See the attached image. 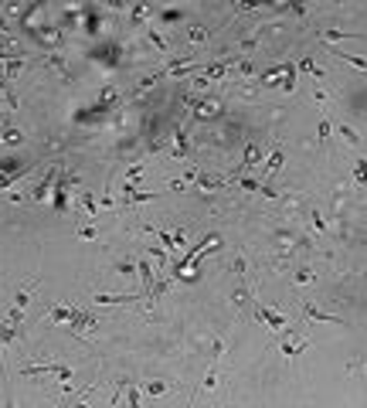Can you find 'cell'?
Instances as JSON below:
<instances>
[{
  "mask_svg": "<svg viewBox=\"0 0 367 408\" xmlns=\"http://www.w3.org/2000/svg\"><path fill=\"white\" fill-rule=\"evenodd\" d=\"M306 347H309V340H303V344H296V347H292L289 340H286V344H282V354H286V357H292V354H303Z\"/></svg>",
  "mask_w": 367,
  "mask_h": 408,
  "instance_id": "21",
  "label": "cell"
},
{
  "mask_svg": "<svg viewBox=\"0 0 367 408\" xmlns=\"http://www.w3.org/2000/svg\"><path fill=\"white\" fill-rule=\"evenodd\" d=\"M320 38H323V41H340V38H361V41H367L364 34H354V31H337V27H327V31H320Z\"/></svg>",
  "mask_w": 367,
  "mask_h": 408,
  "instance_id": "6",
  "label": "cell"
},
{
  "mask_svg": "<svg viewBox=\"0 0 367 408\" xmlns=\"http://www.w3.org/2000/svg\"><path fill=\"white\" fill-rule=\"evenodd\" d=\"M20 374H58L65 385H72V368H65V364H55V361H48V364H31V368H20Z\"/></svg>",
  "mask_w": 367,
  "mask_h": 408,
  "instance_id": "1",
  "label": "cell"
},
{
  "mask_svg": "<svg viewBox=\"0 0 367 408\" xmlns=\"http://www.w3.org/2000/svg\"><path fill=\"white\" fill-rule=\"evenodd\" d=\"M201 187H204V191H218V187H225V180H218V177L201 174Z\"/></svg>",
  "mask_w": 367,
  "mask_h": 408,
  "instance_id": "17",
  "label": "cell"
},
{
  "mask_svg": "<svg viewBox=\"0 0 367 408\" xmlns=\"http://www.w3.org/2000/svg\"><path fill=\"white\" fill-rule=\"evenodd\" d=\"M214 385H218V371H214V368H208V374H204V381H201V388H204V391H211Z\"/></svg>",
  "mask_w": 367,
  "mask_h": 408,
  "instance_id": "24",
  "label": "cell"
},
{
  "mask_svg": "<svg viewBox=\"0 0 367 408\" xmlns=\"http://www.w3.org/2000/svg\"><path fill=\"white\" fill-rule=\"evenodd\" d=\"M180 245H187V232H180V228H177V232H174V249H180Z\"/></svg>",
  "mask_w": 367,
  "mask_h": 408,
  "instance_id": "28",
  "label": "cell"
},
{
  "mask_svg": "<svg viewBox=\"0 0 367 408\" xmlns=\"http://www.w3.org/2000/svg\"><path fill=\"white\" fill-rule=\"evenodd\" d=\"M330 55L340 61H347V65H354V68H361V72H367V58H357V55H344V51H337V48H330Z\"/></svg>",
  "mask_w": 367,
  "mask_h": 408,
  "instance_id": "7",
  "label": "cell"
},
{
  "mask_svg": "<svg viewBox=\"0 0 367 408\" xmlns=\"http://www.w3.org/2000/svg\"><path fill=\"white\" fill-rule=\"evenodd\" d=\"M150 41H153V44H156V48H160V51H163V55L170 51V48H167V41H163V34H160L156 27H150Z\"/></svg>",
  "mask_w": 367,
  "mask_h": 408,
  "instance_id": "22",
  "label": "cell"
},
{
  "mask_svg": "<svg viewBox=\"0 0 367 408\" xmlns=\"http://www.w3.org/2000/svg\"><path fill=\"white\" fill-rule=\"evenodd\" d=\"M262 167H265V174H275V170L282 167V146H275V150L269 153V160H265Z\"/></svg>",
  "mask_w": 367,
  "mask_h": 408,
  "instance_id": "9",
  "label": "cell"
},
{
  "mask_svg": "<svg viewBox=\"0 0 367 408\" xmlns=\"http://www.w3.org/2000/svg\"><path fill=\"white\" fill-rule=\"evenodd\" d=\"M187 41H191V44H201V41H208V31L197 24V27H191V31H187Z\"/></svg>",
  "mask_w": 367,
  "mask_h": 408,
  "instance_id": "14",
  "label": "cell"
},
{
  "mask_svg": "<svg viewBox=\"0 0 367 408\" xmlns=\"http://www.w3.org/2000/svg\"><path fill=\"white\" fill-rule=\"evenodd\" d=\"M116 275H122V279L136 275V262H133V259H129V262H116Z\"/></svg>",
  "mask_w": 367,
  "mask_h": 408,
  "instance_id": "13",
  "label": "cell"
},
{
  "mask_svg": "<svg viewBox=\"0 0 367 408\" xmlns=\"http://www.w3.org/2000/svg\"><path fill=\"white\" fill-rule=\"evenodd\" d=\"M20 68H24V58H10V65H7V72H3V78H7V82H10V78L17 75Z\"/></svg>",
  "mask_w": 367,
  "mask_h": 408,
  "instance_id": "19",
  "label": "cell"
},
{
  "mask_svg": "<svg viewBox=\"0 0 367 408\" xmlns=\"http://www.w3.org/2000/svg\"><path fill=\"white\" fill-rule=\"evenodd\" d=\"M337 133L344 136V139H347L350 146H357V143H361V136H357V130H354V126H347V123H344V126H337Z\"/></svg>",
  "mask_w": 367,
  "mask_h": 408,
  "instance_id": "10",
  "label": "cell"
},
{
  "mask_svg": "<svg viewBox=\"0 0 367 408\" xmlns=\"http://www.w3.org/2000/svg\"><path fill=\"white\" fill-rule=\"evenodd\" d=\"M309 218H313V228H316V232H327V228H330V225H327V218H323L320 211H313Z\"/></svg>",
  "mask_w": 367,
  "mask_h": 408,
  "instance_id": "25",
  "label": "cell"
},
{
  "mask_svg": "<svg viewBox=\"0 0 367 408\" xmlns=\"http://www.w3.org/2000/svg\"><path fill=\"white\" fill-rule=\"evenodd\" d=\"M78 201H82V204H85V211H89V218H99V208H96V197L89 194V191H82V194H78Z\"/></svg>",
  "mask_w": 367,
  "mask_h": 408,
  "instance_id": "11",
  "label": "cell"
},
{
  "mask_svg": "<svg viewBox=\"0 0 367 408\" xmlns=\"http://www.w3.org/2000/svg\"><path fill=\"white\" fill-rule=\"evenodd\" d=\"M3 143L17 146V143H24V133H20V130H3Z\"/></svg>",
  "mask_w": 367,
  "mask_h": 408,
  "instance_id": "18",
  "label": "cell"
},
{
  "mask_svg": "<svg viewBox=\"0 0 367 408\" xmlns=\"http://www.w3.org/2000/svg\"><path fill=\"white\" fill-rule=\"evenodd\" d=\"M292 279H296V282H313L316 275H313L309 269H296V275H292Z\"/></svg>",
  "mask_w": 367,
  "mask_h": 408,
  "instance_id": "27",
  "label": "cell"
},
{
  "mask_svg": "<svg viewBox=\"0 0 367 408\" xmlns=\"http://www.w3.org/2000/svg\"><path fill=\"white\" fill-rule=\"evenodd\" d=\"M320 139H330V119H320Z\"/></svg>",
  "mask_w": 367,
  "mask_h": 408,
  "instance_id": "31",
  "label": "cell"
},
{
  "mask_svg": "<svg viewBox=\"0 0 367 408\" xmlns=\"http://www.w3.org/2000/svg\"><path fill=\"white\" fill-rule=\"evenodd\" d=\"M238 187H245V191H255V194H262V191H265V187H262V184H255L251 177H238Z\"/></svg>",
  "mask_w": 367,
  "mask_h": 408,
  "instance_id": "20",
  "label": "cell"
},
{
  "mask_svg": "<svg viewBox=\"0 0 367 408\" xmlns=\"http://www.w3.org/2000/svg\"><path fill=\"white\" fill-rule=\"evenodd\" d=\"M255 316H258V320H262L269 330H282V327H289V323H286V316H282V313H275L272 306H258V310H255Z\"/></svg>",
  "mask_w": 367,
  "mask_h": 408,
  "instance_id": "3",
  "label": "cell"
},
{
  "mask_svg": "<svg viewBox=\"0 0 367 408\" xmlns=\"http://www.w3.org/2000/svg\"><path fill=\"white\" fill-rule=\"evenodd\" d=\"M96 225H82V228H78V238H85V242H92V238H96Z\"/></svg>",
  "mask_w": 367,
  "mask_h": 408,
  "instance_id": "26",
  "label": "cell"
},
{
  "mask_svg": "<svg viewBox=\"0 0 367 408\" xmlns=\"http://www.w3.org/2000/svg\"><path fill=\"white\" fill-rule=\"evenodd\" d=\"M99 306H116V303H133V299H139V292H122V296H109V292H96L92 296Z\"/></svg>",
  "mask_w": 367,
  "mask_h": 408,
  "instance_id": "5",
  "label": "cell"
},
{
  "mask_svg": "<svg viewBox=\"0 0 367 408\" xmlns=\"http://www.w3.org/2000/svg\"><path fill=\"white\" fill-rule=\"evenodd\" d=\"M150 17V7H133V20H143Z\"/></svg>",
  "mask_w": 367,
  "mask_h": 408,
  "instance_id": "30",
  "label": "cell"
},
{
  "mask_svg": "<svg viewBox=\"0 0 367 408\" xmlns=\"http://www.w3.org/2000/svg\"><path fill=\"white\" fill-rule=\"evenodd\" d=\"M354 180L357 184H367V160H357L354 163Z\"/></svg>",
  "mask_w": 367,
  "mask_h": 408,
  "instance_id": "16",
  "label": "cell"
},
{
  "mask_svg": "<svg viewBox=\"0 0 367 408\" xmlns=\"http://www.w3.org/2000/svg\"><path fill=\"white\" fill-rule=\"evenodd\" d=\"M313 99H316V102H320V106H323V102H327V92H323V89H320V85H316V89H313Z\"/></svg>",
  "mask_w": 367,
  "mask_h": 408,
  "instance_id": "32",
  "label": "cell"
},
{
  "mask_svg": "<svg viewBox=\"0 0 367 408\" xmlns=\"http://www.w3.org/2000/svg\"><path fill=\"white\" fill-rule=\"evenodd\" d=\"M78 306H68V303H55V306H48V313H44V320L48 323H72L75 320Z\"/></svg>",
  "mask_w": 367,
  "mask_h": 408,
  "instance_id": "2",
  "label": "cell"
},
{
  "mask_svg": "<svg viewBox=\"0 0 367 408\" xmlns=\"http://www.w3.org/2000/svg\"><path fill=\"white\" fill-rule=\"evenodd\" d=\"M150 255L156 259V266H163V262H167V252H163V249H156V245L150 249Z\"/></svg>",
  "mask_w": 367,
  "mask_h": 408,
  "instance_id": "29",
  "label": "cell"
},
{
  "mask_svg": "<svg viewBox=\"0 0 367 408\" xmlns=\"http://www.w3.org/2000/svg\"><path fill=\"white\" fill-rule=\"evenodd\" d=\"M48 61H51V65L61 72V78H65V82H72V75H68V65H65V58H61V55H48Z\"/></svg>",
  "mask_w": 367,
  "mask_h": 408,
  "instance_id": "12",
  "label": "cell"
},
{
  "mask_svg": "<svg viewBox=\"0 0 367 408\" xmlns=\"http://www.w3.org/2000/svg\"><path fill=\"white\" fill-rule=\"evenodd\" d=\"M299 306H303V313H306L309 320H316V323H333V327H344V320H337V316H330L327 310H320V306H313L309 299H303Z\"/></svg>",
  "mask_w": 367,
  "mask_h": 408,
  "instance_id": "4",
  "label": "cell"
},
{
  "mask_svg": "<svg viewBox=\"0 0 367 408\" xmlns=\"http://www.w3.org/2000/svg\"><path fill=\"white\" fill-rule=\"evenodd\" d=\"M258 163V150L255 146H245V160H242V167H255Z\"/></svg>",
  "mask_w": 367,
  "mask_h": 408,
  "instance_id": "23",
  "label": "cell"
},
{
  "mask_svg": "<svg viewBox=\"0 0 367 408\" xmlns=\"http://www.w3.org/2000/svg\"><path fill=\"white\" fill-rule=\"evenodd\" d=\"M174 143H177V150H174L177 156H187V153H191V143H187V136H184L180 126H174Z\"/></svg>",
  "mask_w": 367,
  "mask_h": 408,
  "instance_id": "8",
  "label": "cell"
},
{
  "mask_svg": "<svg viewBox=\"0 0 367 408\" xmlns=\"http://www.w3.org/2000/svg\"><path fill=\"white\" fill-rule=\"evenodd\" d=\"M167 388H170L167 381H146V385H143V391H146V395H163Z\"/></svg>",
  "mask_w": 367,
  "mask_h": 408,
  "instance_id": "15",
  "label": "cell"
}]
</instances>
